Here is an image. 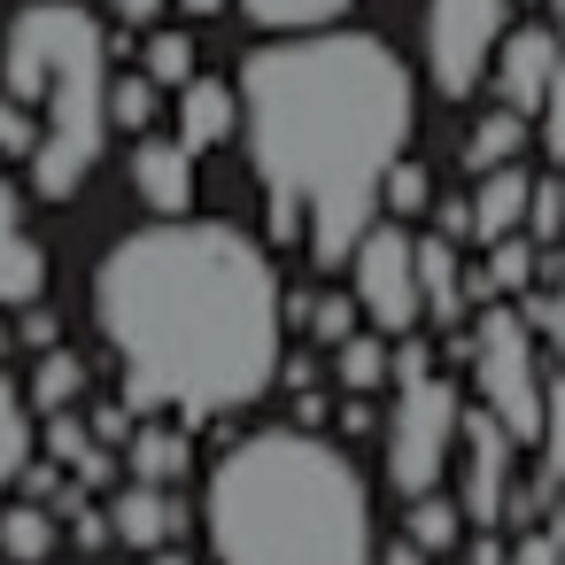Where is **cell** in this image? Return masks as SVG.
I'll list each match as a JSON object with an SVG mask.
<instances>
[{
  "mask_svg": "<svg viewBox=\"0 0 565 565\" xmlns=\"http://www.w3.org/2000/svg\"><path fill=\"white\" fill-rule=\"evenodd\" d=\"M434 210V171L418 163V156H395L387 171H380V217H395V225H418Z\"/></svg>",
  "mask_w": 565,
  "mask_h": 565,
  "instance_id": "obj_28",
  "label": "cell"
},
{
  "mask_svg": "<svg viewBox=\"0 0 565 565\" xmlns=\"http://www.w3.org/2000/svg\"><path fill=\"white\" fill-rule=\"evenodd\" d=\"M403 534H411L426 557H457V550H465V503L449 495V480L403 503Z\"/></svg>",
  "mask_w": 565,
  "mask_h": 565,
  "instance_id": "obj_22",
  "label": "cell"
},
{
  "mask_svg": "<svg viewBox=\"0 0 565 565\" xmlns=\"http://www.w3.org/2000/svg\"><path fill=\"white\" fill-rule=\"evenodd\" d=\"M55 542H63V519H55V503H40V495H0V565H47L55 557Z\"/></svg>",
  "mask_w": 565,
  "mask_h": 565,
  "instance_id": "obj_18",
  "label": "cell"
},
{
  "mask_svg": "<svg viewBox=\"0 0 565 565\" xmlns=\"http://www.w3.org/2000/svg\"><path fill=\"white\" fill-rule=\"evenodd\" d=\"M210 565H372V480L326 426H264L202 480Z\"/></svg>",
  "mask_w": 565,
  "mask_h": 565,
  "instance_id": "obj_3",
  "label": "cell"
},
{
  "mask_svg": "<svg viewBox=\"0 0 565 565\" xmlns=\"http://www.w3.org/2000/svg\"><path fill=\"white\" fill-rule=\"evenodd\" d=\"M550 78H557V32H550V24H511V32L495 40V63H488L495 102L519 109V117H542Z\"/></svg>",
  "mask_w": 565,
  "mask_h": 565,
  "instance_id": "obj_10",
  "label": "cell"
},
{
  "mask_svg": "<svg viewBox=\"0 0 565 565\" xmlns=\"http://www.w3.org/2000/svg\"><path fill=\"white\" fill-rule=\"evenodd\" d=\"M233 9H241L256 32L287 40V32H326V24H341L356 0H233Z\"/></svg>",
  "mask_w": 565,
  "mask_h": 565,
  "instance_id": "obj_25",
  "label": "cell"
},
{
  "mask_svg": "<svg viewBox=\"0 0 565 565\" xmlns=\"http://www.w3.org/2000/svg\"><path fill=\"white\" fill-rule=\"evenodd\" d=\"M356 326H364V310H356V295H349V287H318V295H310V310H302V333H310L318 349L349 341Z\"/></svg>",
  "mask_w": 565,
  "mask_h": 565,
  "instance_id": "obj_29",
  "label": "cell"
},
{
  "mask_svg": "<svg viewBox=\"0 0 565 565\" xmlns=\"http://www.w3.org/2000/svg\"><path fill=\"white\" fill-rule=\"evenodd\" d=\"M163 9H171V0H109V17H117V24H132V32H148Z\"/></svg>",
  "mask_w": 565,
  "mask_h": 565,
  "instance_id": "obj_35",
  "label": "cell"
},
{
  "mask_svg": "<svg viewBox=\"0 0 565 565\" xmlns=\"http://www.w3.org/2000/svg\"><path fill=\"white\" fill-rule=\"evenodd\" d=\"M503 32H511V0H426V24H418L426 86L441 102H472L488 86V63H495Z\"/></svg>",
  "mask_w": 565,
  "mask_h": 565,
  "instance_id": "obj_7",
  "label": "cell"
},
{
  "mask_svg": "<svg viewBox=\"0 0 565 565\" xmlns=\"http://www.w3.org/2000/svg\"><path fill=\"white\" fill-rule=\"evenodd\" d=\"M534 264H542V248L526 241V233H503V241H488V264L480 271H465V295L472 302H519L526 287H534Z\"/></svg>",
  "mask_w": 565,
  "mask_h": 565,
  "instance_id": "obj_19",
  "label": "cell"
},
{
  "mask_svg": "<svg viewBox=\"0 0 565 565\" xmlns=\"http://www.w3.org/2000/svg\"><path fill=\"white\" fill-rule=\"evenodd\" d=\"M186 472H194V426L186 418H132V434H125V480L179 488Z\"/></svg>",
  "mask_w": 565,
  "mask_h": 565,
  "instance_id": "obj_16",
  "label": "cell"
},
{
  "mask_svg": "<svg viewBox=\"0 0 565 565\" xmlns=\"http://www.w3.org/2000/svg\"><path fill=\"white\" fill-rule=\"evenodd\" d=\"M125 179H132L140 210H156V217H186V210H194V186H202L194 148H179L171 132H140V140L125 148Z\"/></svg>",
  "mask_w": 565,
  "mask_h": 565,
  "instance_id": "obj_11",
  "label": "cell"
},
{
  "mask_svg": "<svg viewBox=\"0 0 565 565\" xmlns=\"http://www.w3.org/2000/svg\"><path fill=\"white\" fill-rule=\"evenodd\" d=\"M465 333H472V364H465V380H472V403L519 441V457H526V441L542 434V333H534V318L519 310V302H472V318H465Z\"/></svg>",
  "mask_w": 565,
  "mask_h": 565,
  "instance_id": "obj_5",
  "label": "cell"
},
{
  "mask_svg": "<svg viewBox=\"0 0 565 565\" xmlns=\"http://www.w3.org/2000/svg\"><path fill=\"white\" fill-rule=\"evenodd\" d=\"M47 295V248L24 233V194L0 163V310H24Z\"/></svg>",
  "mask_w": 565,
  "mask_h": 565,
  "instance_id": "obj_13",
  "label": "cell"
},
{
  "mask_svg": "<svg viewBox=\"0 0 565 565\" xmlns=\"http://www.w3.org/2000/svg\"><path fill=\"white\" fill-rule=\"evenodd\" d=\"M40 457V411L24 403V387L9 380V364H0V495L17 488V472Z\"/></svg>",
  "mask_w": 565,
  "mask_h": 565,
  "instance_id": "obj_23",
  "label": "cell"
},
{
  "mask_svg": "<svg viewBox=\"0 0 565 565\" xmlns=\"http://www.w3.org/2000/svg\"><path fill=\"white\" fill-rule=\"evenodd\" d=\"M503 565H557V557H550V534H542V519H534V526H511V550H503Z\"/></svg>",
  "mask_w": 565,
  "mask_h": 565,
  "instance_id": "obj_33",
  "label": "cell"
},
{
  "mask_svg": "<svg viewBox=\"0 0 565 565\" xmlns=\"http://www.w3.org/2000/svg\"><path fill=\"white\" fill-rule=\"evenodd\" d=\"M411 264H418V295H426V326L449 333L472 318V295H465V248L441 241V233H411Z\"/></svg>",
  "mask_w": 565,
  "mask_h": 565,
  "instance_id": "obj_15",
  "label": "cell"
},
{
  "mask_svg": "<svg viewBox=\"0 0 565 565\" xmlns=\"http://www.w3.org/2000/svg\"><path fill=\"white\" fill-rule=\"evenodd\" d=\"M372 426H380V411H372V395H349V403H341V441H364Z\"/></svg>",
  "mask_w": 565,
  "mask_h": 565,
  "instance_id": "obj_34",
  "label": "cell"
},
{
  "mask_svg": "<svg viewBox=\"0 0 565 565\" xmlns=\"http://www.w3.org/2000/svg\"><path fill=\"white\" fill-rule=\"evenodd\" d=\"M395 403H387V426H380V480L387 495H426L449 480V457H457V418H465V387L426 364V372H403L387 380Z\"/></svg>",
  "mask_w": 565,
  "mask_h": 565,
  "instance_id": "obj_6",
  "label": "cell"
},
{
  "mask_svg": "<svg viewBox=\"0 0 565 565\" xmlns=\"http://www.w3.org/2000/svg\"><path fill=\"white\" fill-rule=\"evenodd\" d=\"M372 565H434V557H426L411 534H395V542H380V550H372Z\"/></svg>",
  "mask_w": 565,
  "mask_h": 565,
  "instance_id": "obj_37",
  "label": "cell"
},
{
  "mask_svg": "<svg viewBox=\"0 0 565 565\" xmlns=\"http://www.w3.org/2000/svg\"><path fill=\"white\" fill-rule=\"evenodd\" d=\"M9 349H17V333H9V326H0V364H9Z\"/></svg>",
  "mask_w": 565,
  "mask_h": 565,
  "instance_id": "obj_41",
  "label": "cell"
},
{
  "mask_svg": "<svg viewBox=\"0 0 565 565\" xmlns=\"http://www.w3.org/2000/svg\"><path fill=\"white\" fill-rule=\"evenodd\" d=\"M24 403H32L40 418L78 411V403H86V356H78V349H40V364H32V380H24Z\"/></svg>",
  "mask_w": 565,
  "mask_h": 565,
  "instance_id": "obj_24",
  "label": "cell"
},
{
  "mask_svg": "<svg viewBox=\"0 0 565 565\" xmlns=\"http://www.w3.org/2000/svg\"><path fill=\"white\" fill-rule=\"evenodd\" d=\"M526 194H534V171H526V156H519V163H495V171H480V179H472V248H488V241L519 233V225H526Z\"/></svg>",
  "mask_w": 565,
  "mask_h": 565,
  "instance_id": "obj_17",
  "label": "cell"
},
{
  "mask_svg": "<svg viewBox=\"0 0 565 565\" xmlns=\"http://www.w3.org/2000/svg\"><path fill=\"white\" fill-rule=\"evenodd\" d=\"M326 356H333V387H341V395H380V387H387V333L356 326V333L333 341Z\"/></svg>",
  "mask_w": 565,
  "mask_h": 565,
  "instance_id": "obj_26",
  "label": "cell"
},
{
  "mask_svg": "<svg viewBox=\"0 0 565 565\" xmlns=\"http://www.w3.org/2000/svg\"><path fill=\"white\" fill-rule=\"evenodd\" d=\"M542 534H550V557L565 565V480H557V495H550V511H542Z\"/></svg>",
  "mask_w": 565,
  "mask_h": 565,
  "instance_id": "obj_38",
  "label": "cell"
},
{
  "mask_svg": "<svg viewBox=\"0 0 565 565\" xmlns=\"http://www.w3.org/2000/svg\"><path fill=\"white\" fill-rule=\"evenodd\" d=\"M526 148H534V117H519V109H503V102H495V109H488V117H480V125L465 132L457 163H465V171L480 179V171H495V163H519Z\"/></svg>",
  "mask_w": 565,
  "mask_h": 565,
  "instance_id": "obj_21",
  "label": "cell"
},
{
  "mask_svg": "<svg viewBox=\"0 0 565 565\" xmlns=\"http://www.w3.org/2000/svg\"><path fill=\"white\" fill-rule=\"evenodd\" d=\"M140 565H194L186 550H140Z\"/></svg>",
  "mask_w": 565,
  "mask_h": 565,
  "instance_id": "obj_40",
  "label": "cell"
},
{
  "mask_svg": "<svg viewBox=\"0 0 565 565\" xmlns=\"http://www.w3.org/2000/svg\"><path fill=\"white\" fill-rule=\"evenodd\" d=\"M349 295H356V310H364V326L372 333H418L426 326V295H418V264H411V225H395V217H372L364 233H356V248H349Z\"/></svg>",
  "mask_w": 565,
  "mask_h": 565,
  "instance_id": "obj_8",
  "label": "cell"
},
{
  "mask_svg": "<svg viewBox=\"0 0 565 565\" xmlns=\"http://www.w3.org/2000/svg\"><path fill=\"white\" fill-rule=\"evenodd\" d=\"M9 333H17V349H32V356H40V349H63V318L40 310V302H24V318H17Z\"/></svg>",
  "mask_w": 565,
  "mask_h": 565,
  "instance_id": "obj_31",
  "label": "cell"
},
{
  "mask_svg": "<svg viewBox=\"0 0 565 565\" xmlns=\"http://www.w3.org/2000/svg\"><path fill=\"white\" fill-rule=\"evenodd\" d=\"M186 503H179V488H163V480H117L109 488V534L125 542V550H171L179 534H186Z\"/></svg>",
  "mask_w": 565,
  "mask_h": 565,
  "instance_id": "obj_12",
  "label": "cell"
},
{
  "mask_svg": "<svg viewBox=\"0 0 565 565\" xmlns=\"http://www.w3.org/2000/svg\"><path fill=\"white\" fill-rule=\"evenodd\" d=\"M86 426H94L102 441H125V434H132V411H125V403H94V418H86Z\"/></svg>",
  "mask_w": 565,
  "mask_h": 565,
  "instance_id": "obj_36",
  "label": "cell"
},
{
  "mask_svg": "<svg viewBox=\"0 0 565 565\" xmlns=\"http://www.w3.org/2000/svg\"><path fill=\"white\" fill-rule=\"evenodd\" d=\"M109 71L117 40L78 0H17L0 24V94L40 109V148L24 156L32 202H78L109 132Z\"/></svg>",
  "mask_w": 565,
  "mask_h": 565,
  "instance_id": "obj_4",
  "label": "cell"
},
{
  "mask_svg": "<svg viewBox=\"0 0 565 565\" xmlns=\"http://www.w3.org/2000/svg\"><path fill=\"white\" fill-rule=\"evenodd\" d=\"M519 310L534 318V333L550 341V356H557V372H565V271H557L550 287H526V295H519Z\"/></svg>",
  "mask_w": 565,
  "mask_h": 565,
  "instance_id": "obj_30",
  "label": "cell"
},
{
  "mask_svg": "<svg viewBox=\"0 0 565 565\" xmlns=\"http://www.w3.org/2000/svg\"><path fill=\"white\" fill-rule=\"evenodd\" d=\"M156 117H163V86L140 71H109V132L140 140V132H156Z\"/></svg>",
  "mask_w": 565,
  "mask_h": 565,
  "instance_id": "obj_27",
  "label": "cell"
},
{
  "mask_svg": "<svg viewBox=\"0 0 565 565\" xmlns=\"http://www.w3.org/2000/svg\"><path fill=\"white\" fill-rule=\"evenodd\" d=\"M426 217H434V233H441V241H457V248L472 241V194H434V210H426Z\"/></svg>",
  "mask_w": 565,
  "mask_h": 565,
  "instance_id": "obj_32",
  "label": "cell"
},
{
  "mask_svg": "<svg viewBox=\"0 0 565 565\" xmlns=\"http://www.w3.org/2000/svg\"><path fill=\"white\" fill-rule=\"evenodd\" d=\"M171 9H179V17H194V24H210L217 9H233V0H171Z\"/></svg>",
  "mask_w": 565,
  "mask_h": 565,
  "instance_id": "obj_39",
  "label": "cell"
},
{
  "mask_svg": "<svg viewBox=\"0 0 565 565\" xmlns=\"http://www.w3.org/2000/svg\"><path fill=\"white\" fill-rule=\"evenodd\" d=\"M457 503H465V526H503V503H511V488H519V441L480 411V403H465V418H457Z\"/></svg>",
  "mask_w": 565,
  "mask_h": 565,
  "instance_id": "obj_9",
  "label": "cell"
},
{
  "mask_svg": "<svg viewBox=\"0 0 565 565\" xmlns=\"http://www.w3.org/2000/svg\"><path fill=\"white\" fill-rule=\"evenodd\" d=\"M171 140L194 148V156L241 140V94H233L225 78H202V71H194V78L171 94Z\"/></svg>",
  "mask_w": 565,
  "mask_h": 565,
  "instance_id": "obj_14",
  "label": "cell"
},
{
  "mask_svg": "<svg viewBox=\"0 0 565 565\" xmlns=\"http://www.w3.org/2000/svg\"><path fill=\"white\" fill-rule=\"evenodd\" d=\"M132 71H140V78H156L163 94H179V86L202 71V47H194V32H186V24H148V32L132 40Z\"/></svg>",
  "mask_w": 565,
  "mask_h": 565,
  "instance_id": "obj_20",
  "label": "cell"
},
{
  "mask_svg": "<svg viewBox=\"0 0 565 565\" xmlns=\"http://www.w3.org/2000/svg\"><path fill=\"white\" fill-rule=\"evenodd\" d=\"M241 140L264 186V248H295L341 271L356 233L380 217V171L418 132V78L372 32H287L264 40L241 78Z\"/></svg>",
  "mask_w": 565,
  "mask_h": 565,
  "instance_id": "obj_2",
  "label": "cell"
},
{
  "mask_svg": "<svg viewBox=\"0 0 565 565\" xmlns=\"http://www.w3.org/2000/svg\"><path fill=\"white\" fill-rule=\"evenodd\" d=\"M94 333L117 356L132 418H233L279 387L287 287L256 233L225 217H156L94 264Z\"/></svg>",
  "mask_w": 565,
  "mask_h": 565,
  "instance_id": "obj_1",
  "label": "cell"
}]
</instances>
